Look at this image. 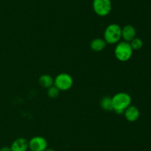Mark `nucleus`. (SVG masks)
I'll list each match as a JSON object with an SVG mask.
<instances>
[{
	"instance_id": "nucleus-1",
	"label": "nucleus",
	"mask_w": 151,
	"mask_h": 151,
	"mask_svg": "<svg viewBox=\"0 0 151 151\" xmlns=\"http://www.w3.org/2000/svg\"><path fill=\"white\" fill-rule=\"evenodd\" d=\"M112 99L113 110L118 114L123 113L127 107L131 105V97L128 93L120 92L115 94Z\"/></svg>"
},
{
	"instance_id": "nucleus-2",
	"label": "nucleus",
	"mask_w": 151,
	"mask_h": 151,
	"mask_svg": "<svg viewBox=\"0 0 151 151\" xmlns=\"http://www.w3.org/2000/svg\"><path fill=\"white\" fill-rule=\"evenodd\" d=\"M122 38V28L116 24H111L106 28L104 40L108 44H116Z\"/></svg>"
},
{
	"instance_id": "nucleus-3",
	"label": "nucleus",
	"mask_w": 151,
	"mask_h": 151,
	"mask_svg": "<svg viewBox=\"0 0 151 151\" xmlns=\"http://www.w3.org/2000/svg\"><path fill=\"white\" fill-rule=\"evenodd\" d=\"M133 50L129 42L119 41L114 49V54L116 59L120 62H127L132 56Z\"/></svg>"
},
{
	"instance_id": "nucleus-4",
	"label": "nucleus",
	"mask_w": 151,
	"mask_h": 151,
	"mask_svg": "<svg viewBox=\"0 0 151 151\" xmlns=\"http://www.w3.org/2000/svg\"><path fill=\"white\" fill-rule=\"evenodd\" d=\"M92 7L94 13L100 16H106L110 13L112 8L111 0H93Z\"/></svg>"
},
{
	"instance_id": "nucleus-5",
	"label": "nucleus",
	"mask_w": 151,
	"mask_h": 151,
	"mask_svg": "<svg viewBox=\"0 0 151 151\" xmlns=\"http://www.w3.org/2000/svg\"><path fill=\"white\" fill-rule=\"evenodd\" d=\"M73 84V78L69 74L60 73L54 79V85L59 90H68L72 87Z\"/></svg>"
},
{
	"instance_id": "nucleus-6",
	"label": "nucleus",
	"mask_w": 151,
	"mask_h": 151,
	"mask_svg": "<svg viewBox=\"0 0 151 151\" xmlns=\"http://www.w3.org/2000/svg\"><path fill=\"white\" fill-rule=\"evenodd\" d=\"M31 151H44L47 148V141L42 136H35L28 142Z\"/></svg>"
},
{
	"instance_id": "nucleus-7",
	"label": "nucleus",
	"mask_w": 151,
	"mask_h": 151,
	"mask_svg": "<svg viewBox=\"0 0 151 151\" xmlns=\"http://www.w3.org/2000/svg\"><path fill=\"white\" fill-rule=\"evenodd\" d=\"M29 148L28 141L24 138H18L10 146L11 151H27Z\"/></svg>"
},
{
	"instance_id": "nucleus-8",
	"label": "nucleus",
	"mask_w": 151,
	"mask_h": 151,
	"mask_svg": "<svg viewBox=\"0 0 151 151\" xmlns=\"http://www.w3.org/2000/svg\"><path fill=\"white\" fill-rule=\"evenodd\" d=\"M124 114H125V118L131 122L137 121L139 118L140 115L139 110L134 105H130L128 107H127L124 111Z\"/></svg>"
},
{
	"instance_id": "nucleus-9",
	"label": "nucleus",
	"mask_w": 151,
	"mask_h": 151,
	"mask_svg": "<svg viewBox=\"0 0 151 151\" xmlns=\"http://www.w3.org/2000/svg\"><path fill=\"white\" fill-rule=\"evenodd\" d=\"M136 37V29L131 25H127L122 28V38L123 41L130 42Z\"/></svg>"
},
{
	"instance_id": "nucleus-10",
	"label": "nucleus",
	"mask_w": 151,
	"mask_h": 151,
	"mask_svg": "<svg viewBox=\"0 0 151 151\" xmlns=\"http://www.w3.org/2000/svg\"><path fill=\"white\" fill-rule=\"evenodd\" d=\"M106 47V42L104 39L97 38L93 39L90 43V47L95 52H100Z\"/></svg>"
},
{
	"instance_id": "nucleus-11",
	"label": "nucleus",
	"mask_w": 151,
	"mask_h": 151,
	"mask_svg": "<svg viewBox=\"0 0 151 151\" xmlns=\"http://www.w3.org/2000/svg\"><path fill=\"white\" fill-rule=\"evenodd\" d=\"M38 82L44 88H49L54 85V78L48 74H43L38 78Z\"/></svg>"
},
{
	"instance_id": "nucleus-12",
	"label": "nucleus",
	"mask_w": 151,
	"mask_h": 151,
	"mask_svg": "<svg viewBox=\"0 0 151 151\" xmlns=\"http://www.w3.org/2000/svg\"><path fill=\"white\" fill-rule=\"evenodd\" d=\"M100 105L103 110L105 111H109L113 110V105H112V99L109 96H105L102 99L101 102H100Z\"/></svg>"
},
{
	"instance_id": "nucleus-13",
	"label": "nucleus",
	"mask_w": 151,
	"mask_h": 151,
	"mask_svg": "<svg viewBox=\"0 0 151 151\" xmlns=\"http://www.w3.org/2000/svg\"><path fill=\"white\" fill-rule=\"evenodd\" d=\"M130 44H131V47H132L133 50H139L140 48H142L143 46V41L141 38H137L135 37L134 38H133L131 41H130Z\"/></svg>"
},
{
	"instance_id": "nucleus-14",
	"label": "nucleus",
	"mask_w": 151,
	"mask_h": 151,
	"mask_svg": "<svg viewBox=\"0 0 151 151\" xmlns=\"http://www.w3.org/2000/svg\"><path fill=\"white\" fill-rule=\"evenodd\" d=\"M47 89H48V90H47V95H48V96L50 98H51V99H55V98L58 96L60 90H59L55 85L51 86V87H49V88Z\"/></svg>"
},
{
	"instance_id": "nucleus-15",
	"label": "nucleus",
	"mask_w": 151,
	"mask_h": 151,
	"mask_svg": "<svg viewBox=\"0 0 151 151\" xmlns=\"http://www.w3.org/2000/svg\"><path fill=\"white\" fill-rule=\"evenodd\" d=\"M0 151H11V149H10V147L4 146L0 148Z\"/></svg>"
},
{
	"instance_id": "nucleus-16",
	"label": "nucleus",
	"mask_w": 151,
	"mask_h": 151,
	"mask_svg": "<svg viewBox=\"0 0 151 151\" xmlns=\"http://www.w3.org/2000/svg\"><path fill=\"white\" fill-rule=\"evenodd\" d=\"M44 151H55L54 149H52V148H47Z\"/></svg>"
}]
</instances>
